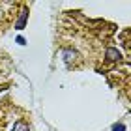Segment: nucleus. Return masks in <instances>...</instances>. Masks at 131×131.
Segmentation results:
<instances>
[{
    "label": "nucleus",
    "mask_w": 131,
    "mask_h": 131,
    "mask_svg": "<svg viewBox=\"0 0 131 131\" xmlns=\"http://www.w3.org/2000/svg\"><path fill=\"white\" fill-rule=\"evenodd\" d=\"M107 58H109V60H112V62H114V60H120V52L111 47V49H107Z\"/></svg>",
    "instance_id": "obj_1"
},
{
    "label": "nucleus",
    "mask_w": 131,
    "mask_h": 131,
    "mask_svg": "<svg viewBox=\"0 0 131 131\" xmlns=\"http://www.w3.org/2000/svg\"><path fill=\"white\" fill-rule=\"evenodd\" d=\"M13 131H28V126H26L23 120H19V122L13 126Z\"/></svg>",
    "instance_id": "obj_2"
},
{
    "label": "nucleus",
    "mask_w": 131,
    "mask_h": 131,
    "mask_svg": "<svg viewBox=\"0 0 131 131\" xmlns=\"http://www.w3.org/2000/svg\"><path fill=\"white\" fill-rule=\"evenodd\" d=\"M26 17H28V13H26V11H23V15H21V19H19V23H17V28H19V30H23V28H25V23H26Z\"/></svg>",
    "instance_id": "obj_3"
},
{
    "label": "nucleus",
    "mask_w": 131,
    "mask_h": 131,
    "mask_svg": "<svg viewBox=\"0 0 131 131\" xmlns=\"http://www.w3.org/2000/svg\"><path fill=\"white\" fill-rule=\"evenodd\" d=\"M112 131H126V126L124 124H116V126H112Z\"/></svg>",
    "instance_id": "obj_4"
}]
</instances>
